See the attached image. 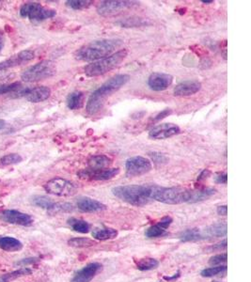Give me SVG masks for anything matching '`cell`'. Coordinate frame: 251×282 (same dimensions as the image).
<instances>
[{
  "mask_svg": "<svg viewBox=\"0 0 251 282\" xmlns=\"http://www.w3.org/2000/svg\"><path fill=\"white\" fill-rule=\"evenodd\" d=\"M122 40L119 39H102L93 40L76 52L75 57L82 61H97L116 53V49L122 44Z\"/></svg>",
  "mask_w": 251,
  "mask_h": 282,
  "instance_id": "obj_1",
  "label": "cell"
},
{
  "mask_svg": "<svg viewBox=\"0 0 251 282\" xmlns=\"http://www.w3.org/2000/svg\"><path fill=\"white\" fill-rule=\"evenodd\" d=\"M130 77L128 75H117L108 79L99 89L95 90L87 103L86 110L90 115L97 114L105 105L106 100L114 92L123 87L128 81Z\"/></svg>",
  "mask_w": 251,
  "mask_h": 282,
  "instance_id": "obj_2",
  "label": "cell"
},
{
  "mask_svg": "<svg viewBox=\"0 0 251 282\" xmlns=\"http://www.w3.org/2000/svg\"><path fill=\"white\" fill-rule=\"evenodd\" d=\"M154 185H123L112 189V193L120 201L131 205H146L153 201Z\"/></svg>",
  "mask_w": 251,
  "mask_h": 282,
  "instance_id": "obj_3",
  "label": "cell"
},
{
  "mask_svg": "<svg viewBox=\"0 0 251 282\" xmlns=\"http://www.w3.org/2000/svg\"><path fill=\"white\" fill-rule=\"evenodd\" d=\"M153 201L165 204L193 203V189L181 187H161L154 185Z\"/></svg>",
  "mask_w": 251,
  "mask_h": 282,
  "instance_id": "obj_4",
  "label": "cell"
},
{
  "mask_svg": "<svg viewBox=\"0 0 251 282\" xmlns=\"http://www.w3.org/2000/svg\"><path fill=\"white\" fill-rule=\"evenodd\" d=\"M128 52L126 49H121L114 53L113 55L99 60L97 61L92 62L84 68L86 76L90 77H96L106 75V73L112 71L118 67L127 57Z\"/></svg>",
  "mask_w": 251,
  "mask_h": 282,
  "instance_id": "obj_5",
  "label": "cell"
},
{
  "mask_svg": "<svg viewBox=\"0 0 251 282\" xmlns=\"http://www.w3.org/2000/svg\"><path fill=\"white\" fill-rule=\"evenodd\" d=\"M56 66L50 60H43L33 65L22 74L21 78L24 82H37L48 77H53L56 74Z\"/></svg>",
  "mask_w": 251,
  "mask_h": 282,
  "instance_id": "obj_6",
  "label": "cell"
},
{
  "mask_svg": "<svg viewBox=\"0 0 251 282\" xmlns=\"http://www.w3.org/2000/svg\"><path fill=\"white\" fill-rule=\"evenodd\" d=\"M56 11L42 7L40 3L29 2L24 4L20 9V15L27 17L31 21L40 22L52 18L56 15Z\"/></svg>",
  "mask_w": 251,
  "mask_h": 282,
  "instance_id": "obj_7",
  "label": "cell"
},
{
  "mask_svg": "<svg viewBox=\"0 0 251 282\" xmlns=\"http://www.w3.org/2000/svg\"><path fill=\"white\" fill-rule=\"evenodd\" d=\"M44 189L46 192L58 197H70L77 191V187L73 182L59 177L48 181L44 185Z\"/></svg>",
  "mask_w": 251,
  "mask_h": 282,
  "instance_id": "obj_8",
  "label": "cell"
},
{
  "mask_svg": "<svg viewBox=\"0 0 251 282\" xmlns=\"http://www.w3.org/2000/svg\"><path fill=\"white\" fill-rule=\"evenodd\" d=\"M152 162L145 157L135 156L126 160L125 169L127 177H137L150 172L152 169Z\"/></svg>",
  "mask_w": 251,
  "mask_h": 282,
  "instance_id": "obj_9",
  "label": "cell"
},
{
  "mask_svg": "<svg viewBox=\"0 0 251 282\" xmlns=\"http://www.w3.org/2000/svg\"><path fill=\"white\" fill-rule=\"evenodd\" d=\"M119 173L117 168H105V169H90L86 168L79 171L77 175L79 178L88 181H107L116 177Z\"/></svg>",
  "mask_w": 251,
  "mask_h": 282,
  "instance_id": "obj_10",
  "label": "cell"
},
{
  "mask_svg": "<svg viewBox=\"0 0 251 282\" xmlns=\"http://www.w3.org/2000/svg\"><path fill=\"white\" fill-rule=\"evenodd\" d=\"M0 219L4 222L28 227L32 225L33 218L31 216L21 213L16 210H4L0 213Z\"/></svg>",
  "mask_w": 251,
  "mask_h": 282,
  "instance_id": "obj_11",
  "label": "cell"
},
{
  "mask_svg": "<svg viewBox=\"0 0 251 282\" xmlns=\"http://www.w3.org/2000/svg\"><path fill=\"white\" fill-rule=\"evenodd\" d=\"M134 3L133 1H102L97 6V13L103 16L111 15L132 7Z\"/></svg>",
  "mask_w": 251,
  "mask_h": 282,
  "instance_id": "obj_12",
  "label": "cell"
},
{
  "mask_svg": "<svg viewBox=\"0 0 251 282\" xmlns=\"http://www.w3.org/2000/svg\"><path fill=\"white\" fill-rule=\"evenodd\" d=\"M180 133V127L173 123H161L149 132V137L153 140H166Z\"/></svg>",
  "mask_w": 251,
  "mask_h": 282,
  "instance_id": "obj_13",
  "label": "cell"
},
{
  "mask_svg": "<svg viewBox=\"0 0 251 282\" xmlns=\"http://www.w3.org/2000/svg\"><path fill=\"white\" fill-rule=\"evenodd\" d=\"M173 82V77L169 74L154 73L148 79V85L154 91H163L167 90Z\"/></svg>",
  "mask_w": 251,
  "mask_h": 282,
  "instance_id": "obj_14",
  "label": "cell"
},
{
  "mask_svg": "<svg viewBox=\"0 0 251 282\" xmlns=\"http://www.w3.org/2000/svg\"><path fill=\"white\" fill-rule=\"evenodd\" d=\"M35 57L34 52L31 50H24V51L19 52L18 54L11 57L9 60H4L0 62V71L2 70H7L10 68H13L18 65L23 64L25 62H28L32 60Z\"/></svg>",
  "mask_w": 251,
  "mask_h": 282,
  "instance_id": "obj_15",
  "label": "cell"
},
{
  "mask_svg": "<svg viewBox=\"0 0 251 282\" xmlns=\"http://www.w3.org/2000/svg\"><path fill=\"white\" fill-rule=\"evenodd\" d=\"M102 264L98 262L89 263L74 276L71 282H91L93 278L102 270Z\"/></svg>",
  "mask_w": 251,
  "mask_h": 282,
  "instance_id": "obj_16",
  "label": "cell"
},
{
  "mask_svg": "<svg viewBox=\"0 0 251 282\" xmlns=\"http://www.w3.org/2000/svg\"><path fill=\"white\" fill-rule=\"evenodd\" d=\"M201 89V83L192 80V81H185L180 84H178L173 90V93L175 96L179 97H186L194 95L195 93L198 92Z\"/></svg>",
  "mask_w": 251,
  "mask_h": 282,
  "instance_id": "obj_17",
  "label": "cell"
},
{
  "mask_svg": "<svg viewBox=\"0 0 251 282\" xmlns=\"http://www.w3.org/2000/svg\"><path fill=\"white\" fill-rule=\"evenodd\" d=\"M51 95V90L48 87L40 86L32 89H27V93L24 96L30 103H40L47 100Z\"/></svg>",
  "mask_w": 251,
  "mask_h": 282,
  "instance_id": "obj_18",
  "label": "cell"
},
{
  "mask_svg": "<svg viewBox=\"0 0 251 282\" xmlns=\"http://www.w3.org/2000/svg\"><path fill=\"white\" fill-rule=\"evenodd\" d=\"M77 205L80 211L84 213H95V212L104 211L106 209V206L103 204L102 202L91 198H88V197L79 198L77 201Z\"/></svg>",
  "mask_w": 251,
  "mask_h": 282,
  "instance_id": "obj_19",
  "label": "cell"
},
{
  "mask_svg": "<svg viewBox=\"0 0 251 282\" xmlns=\"http://www.w3.org/2000/svg\"><path fill=\"white\" fill-rule=\"evenodd\" d=\"M172 218L171 217H165L159 221L157 224L150 227L145 232V235L148 238H156L164 235L166 230L172 225Z\"/></svg>",
  "mask_w": 251,
  "mask_h": 282,
  "instance_id": "obj_20",
  "label": "cell"
},
{
  "mask_svg": "<svg viewBox=\"0 0 251 282\" xmlns=\"http://www.w3.org/2000/svg\"><path fill=\"white\" fill-rule=\"evenodd\" d=\"M202 232L204 235V239L213 238V237H215V238L223 237V236L227 235V232H228L227 224L222 223V222L212 224L208 228H206L204 231H202Z\"/></svg>",
  "mask_w": 251,
  "mask_h": 282,
  "instance_id": "obj_21",
  "label": "cell"
},
{
  "mask_svg": "<svg viewBox=\"0 0 251 282\" xmlns=\"http://www.w3.org/2000/svg\"><path fill=\"white\" fill-rule=\"evenodd\" d=\"M111 164V159L106 155L92 156L88 161V168L90 169H105Z\"/></svg>",
  "mask_w": 251,
  "mask_h": 282,
  "instance_id": "obj_22",
  "label": "cell"
},
{
  "mask_svg": "<svg viewBox=\"0 0 251 282\" xmlns=\"http://www.w3.org/2000/svg\"><path fill=\"white\" fill-rule=\"evenodd\" d=\"M0 248L8 252L19 251L23 248V244L13 237H0Z\"/></svg>",
  "mask_w": 251,
  "mask_h": 282,
  "instance_id": "obj_23",
  "label": "cell"
},
{
  "mask_svg": "<svg viewBox=\"0 0 251 282\" xmlns=\"http://www.w3.org/2000/svg\"><path fill=\"white\" fill-rule=\"evenodd\" d=\"M118 236V231L112 228L95 229L93 231V237L99 241H106L114 239Z\"/></svg>",
  "mask_w": 251,
  "mask_h": 282,
  "instance_id": "obj_24",
  "label": "cell"
},
{
  "mask_svg": "<svg viewBox=\"0 0 251 282\" xmlns=\"http://www.w3.org/2000/svg\"><path fill=\"white\" fill-rule=\"evenodd\" d=\"M179 238L182 242H197L200 240H204V235L202 231L199 229H188L183 231Z\"/></svg>",
  "mask_w": 251,
  "mask_h": 282,
  "instance_id": "obj_25",
  "label": "cell"
},
{
  "mask_svg": "<svg viewBox=\"0 0 251 282\" xmlns=\"http://www.w3.org/2000/svg\"><path fill=\"white\" fill-rule=\"evenodd\" d=\"M83 102H84V93L81 91L72 92L67 97V105L72 110L81 108L83 105Z\"/></svg>",
  "mask_w": 251,
  "mask_h": 282,
  "instance_id": "obj_26",
  "label": "cell"
},
{
  "mask_svg": "<svg viewBox=\"0 0 251 282\" xmlns=\"http://www.w3.org/2000/svg\"><path fill=\"white\" fill-rule=\"evenodd\" d=\"M32 273V270L27 268V267H24L21 269L16 270L14 272L5 274V275H1L0 276V282H11L17 280L18 278H21L23 276H27V275H30Z\"/></svg>",
  "mask_w": 251,
  "mask_h": 282,
  "instance_id": "obj_27",
  "label": "cell"
},
{
  "mask_svg": "<svg viewBox=\"0 0 251 282\" xmlns=\"http://www.w3.org/2000/svg\"><path fill=\"white\" fill-rule=\"evenodd\" d=\"M136 268L140 271H149L155 269L159 265V262L154 258H143L135 262Z\"/></svg>",
  "mask_w": 251,
  "mask_h": 282,
  "instance_id": "obj_28",
  "label": "cell"
},
{
  "mask_svg": "<svg viewBox=\"0 0 251 282\" xmlns=\"http://www.w3.org/2000/svg\"><path fill=\"white\" fill-rule=\"evenodd\" d=\"M68 223L74 231L79 232V233H88L91 229L90 224L85 220L71 218L68 220Z\"/></svg>",
  "mask_w": 251,
  "mask_h": 282,
  "instance_id": "obj_29",
  "label": "cell"
},
{
  "mask_svg": "<svg viewBox=\"0 0 251 282\" xmlns=\"http://www.w3.org/2000/svg\"><path fill=\"white\" fill-rule=\"evenodd\" d=\"M32 203L35 206H38L40 208L46 210L48 213L51 211V209L53 208L54 204H55V202L50 198H47L45 196L34 197L32 200Z\"/></svg>",
  "mask_w": 251,
  "mask_h": 282,
  "instance_id": "obj_30",
  "label": "cell"
},
{
  "mask_svg": "<svg viewBox=\"0 0 251 282\" xmlns=\"http://www.w3.org/2000/svg\"><path fill=\"white\" fill-rule=\"evenodd\" d=\"M68 244L74 247H89L96 244V242L90 238H72L68 241Z\"/></svg>",
  "mask_w": 251,
  "mask_h": 282,
  "instance_id": "obj_31",
  "label": "cell"
},
{
  "mask_svg": "<svg viewBox=\"0 0 251 282\" xmlns=\"http://www.w3.org/2000/svg\"><path fill=\"white\" fill-rule=\"evenodd\" d=\"M227 272V265H220L216 267H210L206 269L202 270L200 275L203 278H212L218 276L220 274H225Z\"/></svg>",
  "mask_w": 251,
  "mask_h": 282,
  "instance_id": "obj_32",
  "label": "cell"
},
{
  "mask_svg": "<svg viewBox=\"0 0 251 282\" xmlns=\"http://www.w3.org/2000/svg\"><path fill=\"white\" fill-rule=\"evenodd\" d=\"M93 3V1L91 0H68L66 1V5L69 8L73 10H77V11L89 8Z\"/></svg>",
  "mask_w": 251,
  "mask_h": 282,
  "instance_id": "obj_33",
  "label": "cell"
},
{
  "mask_svg": "<svg viewBox=\"0 0 251 282\" xmlns=\"http://www.w3.org/2000/svg\"><path fill=\"white\" fill-rule=\"evenodd\" d=\"M22 160H23L22 156L18 154H6L0 159V165L2 166L14 165V164L20 163Z\"/></svg>",
  "mask_w": 251,
  "mask_h": 282,
  "instance_id": "obj_34",
  "label": "cell"
},
{
  "mask_svg": "<svg viewBox=\"0 0 251 282\" xmlns=\"http://www.w3.org/2000/svg\"><path fill=\"white\" fill-rule=\"evenodd\" d=\"M21 88V84L16 82L12 84H3L0 85V96L8 93H12L14 91L19 90Z\"/></svg>",
  "mask_w": 251,
  "mask_h": 282,
  "instance_id": "obj_35",
  "label": "cell"
},
{
  "mask_svg": "<svg viewBox=\"0 0 251 282\" xmlns=\"http://www.w3.org/2000/svg\"><path fill=\"white\" fill-rule=\"evenodd\" d=\"M228 261V254L227 253H222L218 254L215 256L212 257L209 261L210 265H217V264H222L224 262H227Z\"/></svg>",
  "mask_w": 251,
  "mask_h": 282,
  "instance_id": "obj_36",
  "label": "cell"
},
{
  "mask_svg": "<svg viewBox=\"0 0 251 282\" xmlns=\"http://www.w3.org/2000/svg\"><path fill=\"white\" fill-rule=\"evenodd\" d=\"M228 247V241L227 239H224L223 241H221L220 243L211 245L209 247L206 248L207 251L209 252H213V251H221V250H226Z\"/></svg>",
  "mask_w": 251,
  "mask_h": 282,
  "instance_id": "obj_37",
  "label": "cell"
},
{
  "mask_svg": "<svg viewBox=\"0 0 251 282\" xmlns=\"http://www.w3.org/2000/svg\"><path fill=\"white\" fill-rule=\"evenodd\" d=\"M149 154H150L152 160H153L155 164H163V163H166V162L168 161V158L166 157L165 154L156 153V152L150 153Z\"/></svg>",
  "mask_w": 251,
  "mask_h": 282,
  "instance_id": "obj_38",
  "label": "cell"
},
{
  "mask_svg": "<svg viewBox=\"0 0 251 282\" xmlns=\"http://www.w3.org/2000/svg\"><path fill=\"white\" fill-rule=\"evenodd\" d=\"M39 262L38 258H27V259H23L17 262H15V265L17 266H26V265H29V264H33L35 262Z\"/></svg>",
  "mask_w": 251,
  "mask_h": 282,
  "instance_id": "obj_39",
  "label": "cell"
},
{
  "mask_svg": "<svg viewBox=\"0 0 251 282\" xmlns=\"http://www.w3.org/2000/svg\"><path fill=\"white\" fill-rule=\"evenodd\" d=\"M215 181L217 183H227L228 181V176L226 173H219L216 177H215Z\"/></svg>",
  "mask_w": 251,
  "mask_h": 282,
  "instance_id": "obj_40",
  "label": "cell"
},
{
  "mask_svg": "<svg viewBox=\"0 0 251 282\" xmlns=\"http://www.w3.org/2000/svg\"><path fill=\"white\" fill-rule=\"evenodd\" d=\"M216 212H217V214L219 216H227V214H228V206H218L217 209H216Z\"/></svg>",
  "mask_w": 251,
  "mask_h": 282,
  "instance_id": "obj_41",
  "label": "cell"
},
{
  "mask_svg": "<svg viewBox=\"0 0 251 282\" xmlns=\"http://www.w3.org/2000/svg\"><path fill=\"white\" fill-rule=\"evenodd\" d=\"M210 175V171L208 169H204L198 177V181H203V180L207 179Z\"/></svg>",
  "mask_w": 251,
  "mask_h": 282,
  "instance_id": "obj_42",
  "label": "cell"
},
{
  "mask_svg": "<svg viewBox=\"0 0 251 282\" xmlns=\"http://www.w3.org/2000/svg\"><path fill=\"white\" fill-rule=\"evenodd\" d=\"M181 274V272L180 271H178L177 272V274H175L173 277H164V280L165 281H167V282H173V281H175V280H177L178 278H180V275Z\"/></svg>",
  "mask_w": 251,
  "mask_h": 282,
  "instance_id": "obj_43",
  "label": "cell"
},
{
  "mask_svg": "<svg viewBox=\"0 0 251 282\" xmlns=\"http://www.w3.org/2000/svg\"><path fill=\"white\" fill-rule=\"evenodd\" d=\"M172 113V110H169V109H167V110H164L162 113H160L158 116H157V118H155V121H160L161 119H163V118H165V117H167L168 115H170Z\"/></svg>",
  "mask_w": 251,
  "mask_h": 282,
  "instance_id": "obj_44",
  "label": "cell"
},
{
  "mask_svg": "<svg viewBox=\"0 0 251 282\" xmlns=\"http://www.w3.org/2000/svg\"><path fill=\"white\" fill-rule=\"evenodd\" d=\"M6 127V121L3 120H0V131Z\"/></svg>",
  "mask_w": 251,
  "mask_h": 282,
  "instance_id": "obj_45",
  "label": "cell"
},
{
  "mask_svg": "<svg viewBox=\"0 0 251 282\" xmlns=\"http://www.w3.org/2000/svg\"><path fill=\"white\" fill-rule=\"evenodd\" d=\"M3 46H4V40H3V38L0 36V51L2 50Z\"/></svg>",
  "mask_w": 251,
  "mask_h": 282,
  "instance_id": "obj_46",
  "label": "cell"
},
{
  "mask_svg": "<svg viewBox=\"0 0 251 282\" xmlns=\"http://www.w3.org/2000/svg\"><path fill=\"white\" fill-rule=\"evenodd\" d=\"M201 2L204 3V4H211V3H212V1H205V0H202Z\"/></svg>",
  "mask_w": 251,
  "mask_h": 282,
  "instance_id": "obj_47",
  "label": "cell"
},
{
  "mask_svg": "<svg viewBox=\"0 0 251 282\" xmlns=\"http://www.w3.org/2000/svg\"></svg>",
  "mask_w": 251,
  "mask_h": 282,
  "instance_id": "obj_48",
  "label": "cell"
}]
</instances>
